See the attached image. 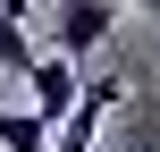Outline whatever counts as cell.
Instances as JSON below:
<instances>
[{"label": "cell", "mask_w": 160, "mask_h": 152, "mask_svg": "<svg viewBox=\"0 0 160 152\" xmlns=\"http://www.w3.org/2000/svg\"><path fill=\"white\" fill-rule=\"evenodd\" d=\"M127 93H135V85H118V76H93V85H84V102H76V110L59 118L51 152H93L101 135H110V118L127 110Z\"/></svg>", "instance_id": "cell-1"}, {"label": "cell", "mask_w": 160, "mask_h": 152, "mask_svg": "<svg viewBox=\"0 0 160 152\" xmlns=\"http://www.w3.org/2000/svg\"><path fill=\"white\" fill-rule=\"evenodd\" d=\"M84 85H93V76H84L76 59H59V51H42V59H34V76H25V110H34V118H42L51 135H59V118H68V110L84 102Z\"/></svg>", "instance_id": "cell-2"}, {"label": "cell", "mask_w": 160, "mask_h": 152, "mask_svg": "<svg viewBox=\"0 0 160 152\" xmlns=\"http://www.w3.org/2000/svg\"><path fill=\"white\" fill-rule=\"evenodd\" d=\"M101 152H160V85H135L127 93V110L110 118Z\"/></svg>", "instance_id": "cell-3"}, {"label": "cell", "mask_w": 160, "mask_h": 152, "mask_svg": "<svg viewBox=\"0 0 160 152\" xmlns=\"http://www.w3.org/2000/svg\"><path fill=\"white\" fill-rule=\"evenodd\" d=\"M110 34H118V8H110V0H76V8H59V59H93Z\"/></svg>", "instance_id": "cell-4"}, {"label": "cell", "mask_w": 160, "mask_h": 152, "mask_svg": "<svg viewBox=\"0 0 160 152\" xmlns=\"http://www.w3.org/2000/svg\"><path fill=\"white\" fill-rule=\"evenodd\" d=\"M25 17H34L25 0H8V8H0V76H34V59H42V51L25 42Z\"/></svg>", "instance_id": "cell-5"}, {"label": "cell", "mask_w": 160, "mask_h": 152, "mask_svg": "<svg viewBox=\"0 0 160 152\" xmlns=\"http://www.w3.org/2000/svg\"><path fill=\"white\" fill-rule=\"evenodd\" d=\"M0 152H51V127L34 110H0Z\"/></svg>", "instance_id": "cell-6"}]
</instances>
